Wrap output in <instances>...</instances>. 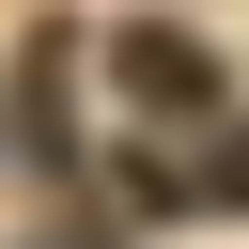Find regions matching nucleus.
<instances>
[{"label": "nucleus", "mask_w": 249, "mask_h": 249, "mask_svg": "<svg viewBox=\"0 0 249 249\" xmlns=\"http://www.w3.org/2000/svg\"><path fill=\"white\" fill-rule=\"evenodd\" d=\"M109 78H124V109H156V124H218V62H202L187 31H109Z\"/></svg>", "instance_id": "1"}, {"label": "nucleus", "mask_w": 249, "mask_h": 249, "mask_svg": "<svg viewBox=\"0 0 249 249\" xmlns=\"http://www.w3.org/2000/svg\"><path fill=\"white\" fill-rule=\"evenodd\" d=\"M187 202H249V124H233V140H218V156L187 171Z\"/></svg>", "instance_id": "2"}]
</instances>
